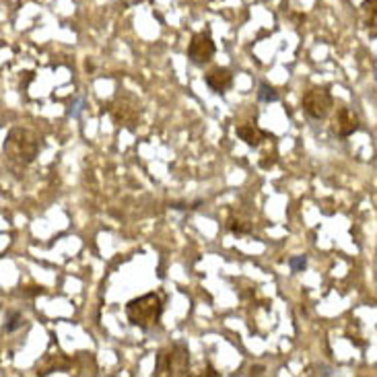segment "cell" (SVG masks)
I'll use <instances>...</instances> for the list:
<instances>
[{"label":"cell","instance_id":"obj_12","mask_svg":"<svg viewBox=\"0 0 377 377\" xmlns=\"http://www.w3.org/2000/svg\"><path fill=\"white\" fill-rule=\"evenodd\" d=\"M227 229H229L233 236H247V233H252V223H249L247 219H236V217H231L229 223H227Z\"/></svg>","mask_w":377,"mask_h":377},{"label":"cell","instance_id":"obj_11","mask_svg":"<svg viewBox=\"0 0 377 377\" xmlns=\"http://www.w3.org/2000/svg\"><path fill=\"white\" fill-rule=\"evenodd\" d=\"M363 21L367 29H377V0H363L361 4Z\"/></svg>","mask_w":377,"mask_h":377},{"label":"cell","instance_id":"obj_6","mask_svg":"<svg viewBox=\"0 0 377 377\" xmlns=\"http://www.w3.org/2000/svg\"><path fill=\"white\" fill-rule=\"evenodd\" d=\"M217 46L210 38V33L202 31V33H194L192 42L188 46V58L194 66H204L215 58Z\"/></svg>","mask_w":377,"mask_h":377},{"label":"cell","instance_id":"obj_2","mask_svg":"<svg viewBox=\"0 0 377 377\" xmlns=\"http://www.w3.org/2000/svg\"><path fill=\"white\" fill-rule=\"evenodd\" d=\"M163 316V299L157 293H146L128 301L126 305V318L134 328L148 332L159 326Z\"/></svg>","mask_w":377,"mask_h":377},{"label":"cell","instance_id":"obj_4","mask_svg":"<svg viewBox=\"0 0 377 377\" xmlns=\"http://www.w3.org/2000/svg\"><path fill=\"white\" fill-rule=\"evenodd\" d=\"M301 107L303 111L314 118V120H324L330 109L334 107V97L326 87H311L309 91L303 93L301 99Z\"/></svg>","mask_w":377,"mask_h":377},{"label":"cell","instance_id":"obj_15","mask_svg":"<svg viewBox=\"0 0 377 377\" xmlns=\"http://www.w3.org/2000/svg\"><path fill=\"white\" fill-rule=\"evenodd\" d=\"M286 264L293 272H303L307 268V258L305 256H293V258H288Z\"/></svg>","mask_w":377,"mask_h":377},{"label":"cell","instance_id":"obj_10","mask_svg":"<svg viewBox=\"0 0 377 377\" xmlns=\"http://www.w3.org/2000/svg\"><path fill=\"white\" fill-rule=\"evenodd\" d=\"M236 134L241 141L245 142L247 146H260L264 139H272L270 132L260 130L256 124H239L236 128Z\"/></svg>","mask_w":377,"mask_h":377},{"label":"cell","instance_id":"obj_8","mask_svg":"<svg viewBox=\"0 0 377 377\" xmlns=\"http://www.w3.org/2000/svg\"><path fill=\"white\" fill-rule=\"evenodd\" d=\"M204 83L215 91V93H225L227 89H231L233 85V72L229 68H213L206 77H204Z\"/></svg>","mask_w":377,"mask_h":377},{"label":"cell","instance_id":"obj_13","mask_svg":"<svg viewBox=\"0 0 377 377\" xmlns=\"http://www.w3.org/2000/svg\"><path fill=\"white\" fill-rule=\"evenodd\" d=\"M23 316L19 314V311H13V309H8L6 311V316H4V332L6 334H10V332L19 330L21 326H23Z\"/></svg>","mask_w":377,"mask_h":377},{"label":"cell","instance_id":"obj_1","mask_svg":"<svg viewBox=\"0 0 377 377\" xmlns=\"http://www.w3.org/2000/svg\"><path fill=\"white\" fill-rule=\"evenodd\" d=\"M38 153H40V139L33 130L21 128V126L10 128V132L6 134V141H4V155L8 157L10 167L15 163H19L23 167L33 163Z\"/></svg>","mask_w":377,"mask_h":377},{"label":"cell","instance_id":"obj_5","mask_svg":"<svg viewBox=\"0 0 377 377\" xmlns=\"http://www.w3.org/2000/svg\"><path fill=\"white\" fill-rule=\"evenodd\" d=\"M109 114H111V120H114L118 126H124V128H128V130H137L141 109H139V103H137L132 97H128V95H118V97L109 103Z\"/></svg>","mask_w":377,"mask_h":377},{"label":"cell","instance_id":"obj_17","mask_svg":"<svg viewBox=\"0 0 377 377\" xmlns=\"http://www.w3.org/2000/svg\"><path fill=\"white\" fill-rule=\"evenodd\" d=\"M264 374V367H252V376H262Z\"/></svg>","mask_w":377,"mask_h":377},{"label":"cell","instance_id":"obj_9","mask_svg":"<svg viewBox=\"0 0 377 377\" xmlns=\"http://www.w3.org/2000/svg\"><path fill=\"white\" fill-rule=\"evenodd\" d=\"M75 367V361L68 359L66 355H47L46 359L38 365V374L42 376H47L52 371H70Z\"/></svg>","mask_w":377,"mask_h":377},{"label":"cell","instance_id":"obj_14","mask_svg":"<svg viewBox=\"0 0 377 377\" xmlns=\"http://www.w3.org/2000/svg\"><path fill=\"white\" fill-rule=\"evenodd\" d=\"M258 99H260L262 103H275V101H279V93H277L270 85L262 83L260 89H258Z\"/></svg>","mask_w":377,"mask_h":377},{"label":"cell","instance_id":"obj_3","mask_svg":"<svg viewBox=\"0 0 377 377\" xmlns=\"http://www.w3.org/2000/svg\"><path fill=\"white\" fill-rule=\"evenodd\" d=\"M190 374V351L184 342H174L167 348H161L157 355L155 376L184 377Z\"/></svg>","mask_w":377,"mask_h":377},{"label":"cell","instance_id":"obj_16","mask_svg":"<svg viewBox=\"0 0 377 377\" xmlns=\"http://www.w3.org/2000/svg\"><path fill=\"white\" fill-rule=\"evenodd\" d=\"M206 376H208V377H219V374L215 371V367H213V365H208V367H206Z\"/></svg>","mask_w":377,"mask_h":377},{"label":"cell","instance_id":"obj_7","mask_svg":"<svg viewBox=\"0 0 377 377\" xmlns=\"http://www.w3.org/2000/svg\"><path fill=\"white\" fill-rule=\"evenodd\" d=\"M359 128H361V120H359L357 111H353L351 107H338L336 116L332 118V132L338 139H348Z\"/></svg>","mask_w":377,"mask_h":377}]
</instances>
